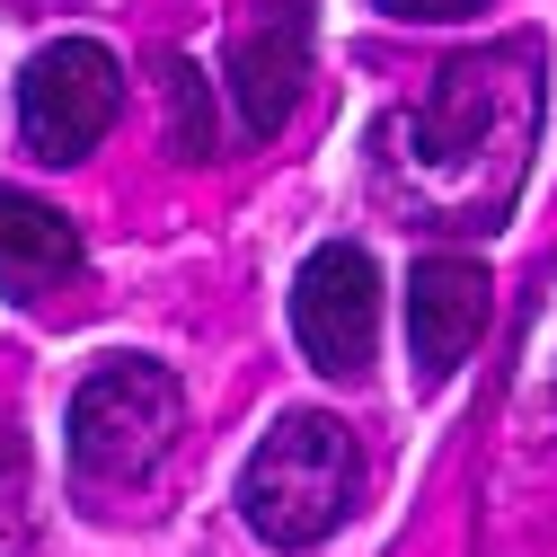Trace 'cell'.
<instances>
[{"label": "cell", "mask_w": 557, "mask_h": 557, "mask_svg": "<svg viewBox=\"0 0 557 557\" xmlns=\"http://www.w3.org/2000/svg\"><path fill=\"white\" fill-rule=\"evenodd\" d=\"M548 107V62L540 45H478L451 53L443 72L416 89L407 107L381 115L372 133V195L398 222L443 231V239H486L531 177Z\"/></svg>", "instance_id": "cell-1"}, {"label": "cell", "mask_w": 557, "mask_h": 557, "mask_svg": "<svg viewBox=\"0 0 557 557\" xmlns=\"http://www.w3.org/2000/svg\"><path fill=\"white\" fill-rule=\"evenodd\" d=\"M301 81H310V0H265V10L231 36V98H239V124L257 143L284 133Z\"/></svg>", "instance_id": "cell-7"}, {"label": "cell", "mask_w": 557, "mask_h": 557, "mask_svg": "<svg viewBox=\"0 0 557 557\" xmlns=\"http://www.w3.org/2000/svg\"><path fill=\"white\" fill-rule=\"evenodd\" d=\"M62 434H72V469L89 486H143V478H160V460L186 434V389L151 355H115L72 389Z\"/></svg>", "instance_id": "cell-3"}, {"label": "cell", "mask_w": 557, "mask_h": 557, "mask_svg": "<svg viewBox=\"0 0 557 557\" xmlns=\"http://www.w3.org/2000/svg\"><path fill=\"white\" fill-rule=\"evenodd\" d=\"M62 284H81V231H72V213H53V203L0 186V293H10V301H45Z\"/></svg>", "instance_id": "cell-9"}, {"label": "cell", "mask_w": 557, "mask_h": 557, "mask_svg": "<svg viewBox=\"0 0 557 557\" xmlns=\"http://www.w3.org/2000/svg\"><path fill=\"white\" fill-rule=\"evenodd\" d=\"M293 336L319 372H363L381 336V265L355 239H327L293 274Z\"/></svg>", "instance_id": "cell-5"}, {"label": "cell", "mask_w": 557, "mask_h": 557, "mask_svg": "<svg viewBox=\"0 0 557 557\" xmlns=\"http://www.w3.org/2000/svg\"><path fill=\"white\" fill-rule=\"evenodd\" d=\"M513 496H557V284H540L531 345H522V372H513V407H505L496 505H513Z\"/></svg>", "instance_id": "cell-6"}, {"label": "cell", "mask_w": 557, "mask_h": 557, "mask_svg": "<svg viewBox=\"0 0 557 557\" xmlns=\"http://www.w3.org/2000/svg\"><path fill=\"white\" fill-rule=\"evenodd\" d=\"M355 505H363V451L319 407L274 416L265 443L239 469V513L265 548H319Z\"/></svg>", "instance_id": "cell-2"}, {"label": "cell", "mask_w": 557, "mask_h": 557, "mask_svg": "<svg viewBox=\"0 0 557 557\" xmlns=\"http://www.w3.org/2000/svg\"><path fill=\"white\" fill-rule=\"evenodd\" d=\"M486 310H496V284H486L478 257H425L407 274V355L425 381H451L460 355L486 336Z\"/></svg>", "instance_id": "cell-8"}, {"label": "cell", "mask_w": 557, "mask_h": 557, "mask_svg": "<svg viewBox=\"0 0 557 557\" xmlns=\"http://www.w3.org/2000/svg\"><path fill=\"white\" fill-rule=\"evenodd\" d=\"M115 107H124V72L89 36H53L18 72V133H27L36 160H89L107 143Z\"/></svg>", "instance_id": "cell-4"}, {"label": "cell", "mask_w": 557, "mask_h": 557, "mask_svg": "<svg viewBox=\"0 0 557 557\" xmlns=\"http://www.w3.org/2000/svg\"><path fill=\"white\" fill-rule=\"evenodd\" d=\"M160 98H169V151L213 160V89L186 53H160Z\"/></svg>", "instance_id": "cell-10"}, {"label": "cell", "mask_w": 557, "mask_h": 557, "mask_svg": "<svg viewBox=\"0 0 557 557\" xmlns=\"http://www.w3.org/2000/svg\"><path fill=\"white\" fill-rule=\"evenodd\" d=\"M381 18H407V27H443V18H469V10H486V0H372Z\"/></svg>", "instance_id": "cell-11"}]
</instances>
